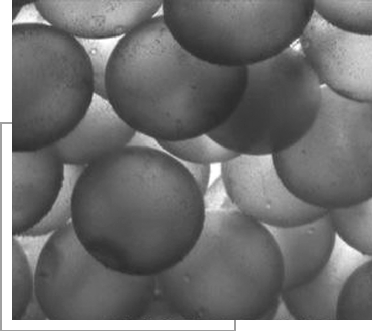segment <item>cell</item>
Returning a JSON list of instances; mask_svg holds the SVG:
<instances>
[{"instance_id":"obj_1","label":"cell","mask_w":372,"mask_h":331,"mask_svg":"<svg viewBox=\"0 0 372 331\" xmlns=\"http://www.w3.org/2000/svg\"><path fill=\"white\" fill-rule=\"evenodd\" d=\"M79 241L115 271L156 276L182 261L205 224L204 196L183 164L127 145L85 166L70 198Z\"/></svg>"},{"instance_id":"obj_2","label":"cell","mask_w":372,"mask_h":331,"mask_svg":"<svg viewBox=\"0 0 372 331\" xmlns=\"http://www.w3.org/2000/svg\"><path fill=\"white\" fill-rule=\"evenodd\" d=\"M243 68L212 65L174 39L162 15L118 40L107 66V99L135 131L156 140L208 134L222 125L244 92Z\"/></svg>"},{"instance_id":"obj_3","label":"cell","mask_w":372,"mask_h":331,"mask_svg":"<svg viewBox=\"0 0 372 331\" xmlns=\"http://www.w3.org/2000/svg\"><path fill=\"white\" fill-rule=\"evenodd\" d=\"M155 280L152 305L162 320H273L284 267L266 225L219 207L206 209L193 248Z\"/></svg>"},{"instance_id":"obj_4","label":"cell","mask_w":372,"mask_h":331,"mask_svg":"<svg viewBox=\"0 0 372 331\" xmlns=\"http://www.w3.org/2000/svg\"><path fill=\"white\" fill-rule=\"evenodd\" d=\"M94 94L91 65L77 39L48 23L12 24V152L57 143Z\"/></svg>"},{"instance_id":"obj_5","label":"cell","mask_w":372,"mask_h":331,"mask_svg":"<svg viewBox=\"0 0 372 331\" xmlns=\"http://www.w3.org/2000/svg\"><path fill=\"white\" fill-rule=\"evenodd\" d=\"M321 105L306 133L272 155L281 179L303 202L327 211L372 197V104L322 85Z\"/></svg>"},{"instance_id":"obj_6","label":"cell","mask_w":372,"mask_h":331,"mask_svg":"<svg viewBox=\"0 0 372 331\" xmlns=\"http://www.w3.org/2000/svg\"><path fill=\"white\" fill-rule=\"evenodd\" d=\"M313 0L165 1L163 18L184 50L212 65L247 68L300 38Z\"/></svg>"},{"instance_id":"obj_7","label":"cell","mask_w":372,"mask_h":331,"mask_svg":"<svg viewBox=\"0 0 372 331\" xmlns=\"http://www.w3.org/2000/svg\"><path fill=\"white\" fill-rule=\"evenodd\" d=\"M322 85L297 41L280 54L247 67V82L230 117L208 135L244 155H273L297 142L319 112Z\"/></svg>"},{"instance_id":"obj_8","label":"cell","mask_w":372,"mask_h":331,"mask_svg":"<svg viewBox=\"0 0 372 331\" xmlns=\"http://www.w3.org/2000/svg\"><path fill=\"white\" fill-rule=\"evenodd\" d=\"M220 177L234 206L267 226H299L328 211L303 202L288 189L272 155H239L221 164Z\"/></svg>"},{"instance_id":"obj_9","label":"cell","mask_w":372,"mask_h":331,"mask_svg":"<svg viewBox=\"0 0 372 331\" xmlns=\"http://www.w3.org/2000/svg\"><path fill=\"white\" fill-rule=\"evenodd\" d=\"M297 42L321 85L346 98L371 102L372 35L341 30L314 11Z\"/></svg>"},{"instance_id":"obj_10","label":"cell","mask_w":372,"mask_h":331,"mask_svg":"<svg viewBox=\"0 0 372 331\" xmlns=\"http://www.w3.org/2000/svg\"><path fill=\"white\" fill-rule=\"evenodd\" d=\"M161 1L36 0L49 24L79 39H114L152 18Z\"/></svg>"},{"instance_id":"obj_11","label":"cell","mask_w":372,"mask_h":331,"mask_svg":"<svg viewBox=\"0 0 372 331\" xmlns=\"http://www.w3.org/2000/svg\"><path fill=\"white\" fill-rule=\"evenodd\" d=\"M64 165L54 145L12 152L13 237L22 236L52 209L63 186Z\"/></svg>"},{"instance_id":"obj_12","label":"cell","mask_w":372,"mask_h":331,"mask_svg":"<svg viewBox=\"0 0 372 331\" xmlns=\"http://www.w3.org/2000/svg\"><path fill=\"white\" fill-rule=\"evenodd\" d=\"M135 133L107 99L95 94L80 121L54 145L65 165L86 166L127 146Z\"/></svg>"},{"instance_id":"obj_13","label":"cell","mask_w":372,"mask_h":331,"mask_svg":"<svg viewBox=\"0 0 372 331\" xmlns=\"http://www.w3.org/2000/svg\"><path fill=\"white\" fill-rule=\"evenodd\" d=\"M267 227L283 258L282 292L314 279L328 263L336 243L337 236L327 212L315 220L299 226Z\"/></svg>"},{"instance_id":"obj_14","label":"cell","mask_w":372,"mask_h":331,"mask_svg":"<svg viewBox=\"0 0 372 331\" xmlns=\"http://www.w3.org/2000/svg\"><path fill=\"white\" fill-rule=\"evenodd\" d=\"M369 258L349 246L336 248L335 245L323 270L308 283L283 292L281 300L294 320H335L337 299L345 281Z\"/></svg>"},{"instance_id":"obj_15","label":"cell","mask_w":372,"mask_h":331,"mask_svg":"<svg viewBox=\"0 0 372 331\" xmlns=\"http://www.w3.org/2000/svg\"><path fill=\"white\" fill-rule=\"evenodd\" d=\"M327 213L342 241L363 255L371 256V198Z\"/></svg>"},{"instance_id":"obj_16","label":"cell","mask_w":372,"mask_h":331,"mask_svg":"<svg viewBox=\"0 0 372 331\" xmlns=\"http://www.w3.org/2000/svg\"><path fill=\"white\" fill-rule=\"evenodd\" d=\"M372 261L357 266L345 281L338 297L335 320H372Z\"/></svg>"},{"instance_id":"obj_17","label":"cell","mask_w":372,"mask_h":331,"mask_svg":"<svg viewBox=\"0 0 372 331\" xmlns=\"http://www.w3.org/2000/svg\"><path fill=\"white\" fill-rule=\"evenodd\" d=\"M314 11L341 30L372 35V0H314Z\"/></svg>"},{"instance_id":"obj_18","label":"cell","mask_w":372,"mask_h":331,"mask_svg":"<svg viewBox=\"0 0 372 331\" xmlns=\"http://www.w3.org/2000/svg\"><path fill=\"white\" fill-rule=\"evenodd\" d=\"M157 141L164 151L183 162L222 164L239 155L220 144L208 134L177 141Z\"/></svg>"},{"instance_id":"obj_19","label":"cell","mask_w":372,"mask_h":331,"mask_svg":"<svg viewBox=\"0 0 372 331\" xmlns=\"http://www.w3.org/2000/svg\"><path fill=\"white\" fill-rule=\"evenodd\" d=\"M12 320L22 319L35 296L34 276L26 254L19 241L13 237Z\"/></svg>"},{"instance_id":"obj_20","label":"cell","mask_w":372,"mask_h":331,"mask_svg":"<svg viewBox=\"0 0 372 331\" xmlns=\"http://www.w3.org/2000/svg\"><path fill=\"white\" fill-rule=\"evenodd\" d=\"M77 39L85 49L91 65L95 94L107 99L105 87L106 70L118 41H115L114 39Z\"/></svg>"},{"instance_id":"obj_21","label":"cell","mask_w":372,"mask_h":331,"mask_svg":"<svg viewBox=\"0 0 372 331\" xmlns=\"http://www.w3.org/2000/svg\"><path fill=\"white\" fill-rule=\"evenodd\" d=\"M181 162L193 177L203 195L205 196L209 188L211 175L210 166L204 164Z\"/></svg>"},{"instance_id":"obj_22","label":"cell","mask_w":372,"mask_h":331,"mask_svg":"<svg viewBox=\"0 0 372 331\" xmlns=\"http://www.w3.org/2000/svg\"><path fill=\"white\" fill-rule=\"evenodd\" d=\"M47 23L35 6L34 1H29L12 23Z\"/></svg>"},{"instance_id":"obj_23","label":"cell","mask_w":372,"mask_h":331,"mask_svg":"<svg viewBox=\"0 0 372 331\" xmlns=\"http://www.w3.org/2000/svg\"><path fill=\"white\" fill-rule=\"evenodd\" d=\"M22 319L46 320L48 319L39 304L35 296L31 300Z\"/></svg>"},{"instance_id":"obj_24","label":"cell","mask_w":372,"mask_h":331,"mask_svg":"<svg viewBox=\"0 0 372 331\" xmlns=\"http://www.w3.org/2000/svg\"><path fill=\"white\" fill-rule=\"evenodd\" d=\"M294 320L283 301H281L273 320Z\"/></svg>"},{"instance_id":"obj_25","label":"cell","mask_w":372,"mask_h":331,"mask_svg":"<svg viewBox=\"0 0 372 331\" xmlns=\"http://www.w3.org/2000/svg\"><path fill=\"white\" fill-rule=\"evenodd\" d=\"M29 1H12V19L13 22L16 18L22 8Z\"/></svg>"}]
</instances>
